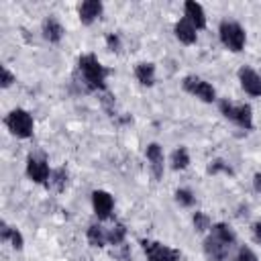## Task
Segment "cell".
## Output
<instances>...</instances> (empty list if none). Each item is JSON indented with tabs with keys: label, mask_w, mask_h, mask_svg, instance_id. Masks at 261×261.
<instances>
[{
	"label": "cell",
	"mask_w": 261,
	"mask_h": 261,
	"mask_svg": "<svg viewBox=\"0 0 261 261\" xmlns=\"http://www.w3.org/2000/svg\"><path fill=\"white\" fill-rule=\"evenodd\" d=\"M190 163H192V157H190V151H188L186 145H179V147H175L171 151V155H169V167L173 171H184V169L190 167Z\"/></svg>",
	"instance_id": "obj_20"
},
{
	"label": "cell",
	"mask_w": 261,
	"mask_h": 261,
	"mask_svg": "<svg viewBox=\"0 0 261 261\" xmlns=\"http://www.w3.org/2000/svg\"><path fill=\"white\" fill-rule=\"evenodd\" d=\"M202 253H204L206 261H226L228 259V253H230V247L222 245L218 239H214L208 232L204 237V241H202Z\"/></svg>",
	"instance_id": "obj_13"
},
{
	"label": "cell",
	"mask_w": 261,
	"mask_h": 261,
	"mask_svg": "<svg viewBox=\"0 0 261 261\" xmlns=\"http://www.w3.org/2000/svg\"><path fill=\"white\" fill-rule=\"evenodd\" d=\"M126 241V226L122 222H114L108 228V245L112 247H122Z\"/></svg>",
	"instance_id": "obj_23"
},
{
	"label": "cell",
	"mask_w": 261,
	"mask_h": 261,
	"mask_svg": "<svg viewBox=\"0 0 261 261\" xmlns=\"http://www.w3.org/2000/svg\"><path fill=\"white\" fill-rule=\"evenodd\" d=\"M24 173H27V177L33 184L45 186L47 179H49V175H51V165L41 155H29L27 157V163H24Z\"/></svg>",
	"instance_id": "obj_7"
},
{
	"label": "cell",
	"mask_w": 261,
	"mask_h": 261,
	"mask_svg": "<svg viewBox=\"0 0 261 261\" xmlns=\"http://www.w3.org/2000/svg\"><path fill=\"white\" fill-rule=\"evenodd\" d=\"M173 200L181 206V208H194L196 206V194L190 188H177L173 192Z\"/></svg>",
	"instance_id": "obj_24"
},
{
	"label": "cell",
	"mask_w": 261,
	"mask_h": 261,
	"mask_svg": "<svg viewBox=\"0 0 261 261\" xmlns=\"http://www.w3.org/2000/svg\"><path fill=\"white\" fill-rule=\"evenodd\" d=\"M210 234H212L214 239H218V241H220L222 245H226V247L237 245V232H234V228H232L228 222H222V220L214 222L212 228H210Z\"/></svg>",
	"instance_id": "obj_18"
},
{
	"label": "cell",
	"mask_w": 261,
	"mask_h": 261,
	"mask_svg": "<svg viewBox=\"0 0 261 261\" xmlns=\"http://www.w3.org/2000/svg\"><path fill=\"white\" fill-rule=\"evenodd\" d=\"M92 210H94V216L98 218V222H104L112 216L114 212V196L106 190H94L92 196Z\"/></svg>",
	"instance_id": "obj_10"
},
{
	"label": "cell",
	"mask_w": 261,
	"mask_h": 261,
	"mask_svg": "<svg viewBox=\"0 0 261 261\" xmlns=\"http://www.w3.org/2000/svg\"><path fill=\"white\" fill-rule=\"evenodd\" d=\"M173 37L181 43V45H196L198 41V31L194 29V24L190 20H186L184 16L177 18L173 22Z\"/></svg>",
	"instance_id": "obj_15"
},
{
	"label": "cell",
	"mask_w": 261,
	"mask_h": 261,
	"mask_svg": "<svg viewBox=\"0 0 261 261\" xmlns=\"http://www.w3.org/2000/svg\"><path fill=\"white\" fill-rule=\"evenodd\" d=\"M218 110L224 118H228L230 122H234L237 126H241L243 130H251L255 120H253V108L247 102H232L228 98H220L218 100Z\"/></svg>",
	"instance_id": "obj_3"
},
{
	"label": "cell",
	"mask_w": 261,
	"mask_h": 261,
	"mask_svg": "<svg viewBox=\"0 0 261 261\" xmlns=\"http://www.w3.org/2000/svg\"><path fill=\"white\" fill-rule=\"evenodd\" d=\"M135 80L143 86V88H153L157 82V67L153 61H139L133 69Z\"/></svg>",
	"instance_id": "obj_16"
},
{
	"label": "cell",
	"mask_w": 261,
	"mask_h": 261,
	"mask_svg": "<svg viewBox=\"0 0 261 261\" xmlns=\"http://www.w3.org/2000/svg\"><path fill=\"white\" fill-rule=\"evenodd\" d=\"M104 14V2L100 0H84L77 4V18L84 27H92Z\"/></svg>",
	"instance_id": "obj_11"
},
{
	"label": "cell",
	"mask_w": 261,
	"mask_h": 261,
	"mask_svg": "<svg viewBox=\"0 0 261 261\" xmlns=\"http://www.w3.org/2000/svg\"><path fill=\"white\" fill-rule=\"evenodd\" d=\"M141 247L147 255V261H179L181 253L165 243L151 241V239H141Z\"/></svg>",
	"instance_id": "obj_6"
},
{
	"label": "cell",
	"mask_w": 261,
	"mask_h": 261,
	"mask_svg": "<svg viewBox=\"0 0 261 261\" xmlns=\"http://www.w3.org/2000/svg\"><path fill=\"white\" fill-rule=\"evenodd\" d=\"M181 88H184V92H188L190 96H194L196 100H200V102H204V104L218 102L216 88H214L208 80H204V77H200V75H194V73L184 75V77H181Z\"/></svg>",
	"instance_id": "obj_5"
},
{
	"label": "cell",
	"mask_w": 261,
	"mask_h": 261,
	"mask_svg": "<svg viewBox=\"0 0 261 261\" xmlns=\"http://www.w3.org/2000/svg\"><path fill=\"white\" fill-rule=\"evenodd\" d=\"M184 18L190 20L196 31H204L206 24H208L206 10H204V6H202L200 2H196V0H186V2H184Z\"/></svg>",
	"instance_id": "obj_14"
},
{
	"label": "cell",
	"mask_w": 261,
	"mask_h": 261,
	"mask_svg": "<svg viewBox=\"0 0 261 261\" xmlns=\"http://www.w3.org/2000/svg\"><path fill=\"white\" fill-rule=\"evenodd\" d=\"M241 90L251 98H261V73L251 65H241L237 71Z\"/></svg>",
	"instance_id": "obj_8"
},
{
	"label": "cell",
	"mask_w": 261,
	"mask_h": 261,
	"mask_svg": "<svg viewBox=\"0 0 261 261\" xmlns=\"http://www.w3.org/2000/svg\"><path fill=\"white\" fill-rule=\"evenodd\" d=\"M67 177L69 175H67V169L65 167H55V169H51V175H49L45 188L47 190H53V192H63L67 188Z\"/></svg>",
	"instance_id": "obj_21"
},
{
	"label": "cell",
	"mask_w": 261,
	"mask_h": 261,
	"mask_svg": "<svg viewBox=\"0 0 261 261\" xmlns=\"http://www.w3.org/2000/svg\"><path fill=\"white\" fill-rule=\"evenodd\" d=\"M108 67L102 65V61L94 53H84L77 57L75 75L86 92H106V80H108Z\"/></svg>",
	"instance_id": "obj_1"
},
{
	"label": "cell",
	"mask_w": 261,
	"mask_h": 261,
	"mask_svg": "<svg viewBox=\"0 0 261 261\" xmlns=\"http://www.w3.org/2000/svg\"><path fill=\"white\" fill-rule=\"evenodd\" d=\"M253 190H255L257 194H261V171H257V173L253 175Z\"/></svg>",
	"instance_id": "obj_30"
},
{
	"label": "cell",
	"mask_w": 261,
	"mask_h": 261,
	"mask_svg": "<svg viewBox=\"0 0 261 261\" xmlns=\"http://www.w3.org/2000/svg\"><path fill=\"white\" fill-rule=\"evenodd\" d=\"M0 241L10 245L14 251H22L24 249V237H22L20 228H16V226H12V224H8L4 220L0 224Z\"/></svg>",
	"instance_id": "obj_17"
},
{
	"label": "cell",
	"mask_w": 261,
	"mask_h": 261,
	"mask_svg": "<svg viewBox=\"0 0 261 261\" xmlns=\"http://www.w3.org/2000/svg\"><path fill=\"white\" fill-rule=\"evenodd\" d=\"M4 126L16 139H31L35 135V118L27 108H12L4 116Z\"/></svg>",
	"instance_id": "obj_4"
},
{
	"label": "cell",
	"mask_w": 261,
	"mask_h": 261,
	"mask_svg": "<svg viewBox=\"0 0 261 261\" xmlns=\"http://www.w3.org/2000/svg\"><path fill=\"white\" fill-rule=\"evenodd\" d=\"M251 234H253V241L257 245H261V220L251 222Z\"/></svg>",
	"instance_id": "obj_29"
},
{
	"label": "cell",
	"mask_w": 261,
	"mask_h": 261,
	"mask_svg": "<svg viewBox=\"0 0 261 261\" xmlns=\"http://www.w3.org/2000/svg\"><path fill=\"white\" fill-rule=\"evenodd\" d=\"M86 239L94 249H104L108 245V228H104L100 222H92L86 228Z\"/></svg>",
	"instance_id": "obj_19"
},
{
	"label": "cell",
	"mask_w": 261,
	"mask_h": 261,
	"mask_svg": "<svg viewBox=\"0 0 261 261\" xmlns=\"http://www.w3.org/2000/svg\"><path fill=\"white\" fill-rule=\"evenodd\" d=\"M218 39H220L222 47L228 49L230 53H241L247 45V31L241 22L222 18L218 24Z\"/></svg>",
	"instance_id": "obj_2"
},
{
	"label": "cell",
	"mask_w": 261,
	"mask_h": 261,
	"mask_svg": "<svg viewBox=\"0 0 261 261\" xmlns=\"http://www.w3.org/2000/svg\"><path fill=\"white\" fill-rule=\"evenodd\" d=\"M104 43H106V49L112 51V53H120L122 51V39H120L118 33H106Z\"/></svg>",
	"instance_id": "obj_26"
},
{
	"label": "cell",
	"mask_w": 261,
	"mask_h": 261,
	"mask_svg": "<svg viewBox=\"0 0 261 261\" xmlns=\"http://www.w3.org/2000/svg\"><path fill=\"white\" fill-rule=\"evenodd\" d=\"M234 261H259V257H257V253H255L249 245H241V247L237 249Z\"/></svg>",
	"instance_id": "obj_27"
},
{
	"label": "cell",
	"mask_w": 261,
	"mask_h": 261,
	"mask_svg": "<svg viewBox=\"0 0 261 261\" xmlns=\"http://www.w3.org/2000/svg\"><path fill=\"white\" fill-rule=\"evenodd\" d=\"M212 218L204 212V210H196L194 214H192V226H194V230L196 232H200V234H204V232H210V228H212Z\"/></svg>",
	"instance_id": "obj_22"
},
{
	"label": "cell",
	"mask_w": 261,
	"mask_h": 261,
	"mask_svg": "<svg viewBox=\"0 0 261 261\" xmlns=\"http://www.w3.org/2000/svg\"><path fill=\"white\" fill-rule=\"evenodd\" d=\"M206 173L210 175H218V173H232L230 165L224 161V159H212L208 165H206Z\"/></svg>",
	"instance_id": "obj_25"
},
{
	"label": "cell",
	"mask_w": 261,
	"mask_h": 261,
	"mask_svg": "<svg viewBox=\"0 0 261 261\" xmlns=\"http://www.w3.org/2000/svg\"><path fill=\"white\" fill-rule=\"evenodd\" d=\"M41 35H43V39H45L47 43L57 45V43H61L63 37H65V27H63V22H61L55 14H49V16H45L43 22H41Z\"/></svg>",
	"instance_id": "obj_12"
},
{
	"label": "cell",
	"mask_w": 261,
	"mask_h": 261,
	"mask_svg": "<svg viewBox=\"0 0 261 261\" xmlns=\"http://www.w3.org/2000/svg\"><path fill=\"white\" fill-rule=\"evenodd\" d=\"M14 84H16V73H14L8 65H2V77H0V86H2V90L12 88Z\"/></svg>",
	"instance_id": "obj_28"
},
{
	"label": "cell",
	"mask_w": 261,
	"mask_h": 261,
	"mask_svg": "<svg viewBox=\"0 0 261 261\" xmlns=\"http://www.w3.org/2000/svg\"><path fill=\"white\" fill-rule=\"evenodd\" d=\"M145 159H147V165H149V171H151V177L155 181H159L165 173V153H163V147L155 141H151L147 147H145Z\"/></svg>",
	"instance_id": "obj_9"
}]
</instances>
